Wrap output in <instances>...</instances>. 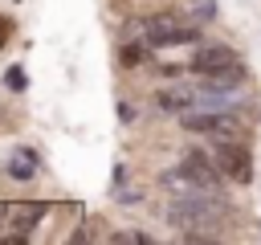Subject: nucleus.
<instances>
[{"label":"nucleus","instance_id":"nucleus-1","mask_svg":"<svg viewBox=\"0 0 261 245\" xmlns=\"http://www.w3.org/2000/svg\"><path fill=\"white\" fill-rule=\"evenodd\" d=\"M167 220L175 229H184L188 241H204V229L224 220V204L212 200V192H188V196H175L167 204Z\"/></svg>","mask_w":261,"mask_h":245},{"label":"nucleus","instance_id":"nucleus-2","mask_svg":"<svg viewBox=\"0 0 261 245\" xmlns=\"http://www.w3.org/2000/svg\"><path fill=\"white\" fill-rule=\"evenodd\" d=\"M192 74L212 78V82H224V86H241L245 82V65H241V57L228 45H204L192 57Z\"/></svg>","mask_w":261,"mask_h":245},{"label":"nucleus","instance_id":"nucleus-3","mask_svg":"<svg viewBox=\"0 0 261 245\" xmlns=\"http://www.w3.org/2000/svg\"><path fill=\"white\" fill-rule=\"evenodd\" d=\"M179 127L192 135H208V139H245L241 114H228V110H188L179 114Z\"/></svg>","mask_w":261,"mask_h":245},{"label":"nucleus","instance_id":"nucleus-4","mask_svg":"<svg viewBox=\"0 0 261 245\" xmlns=\"http://www.w3.org/2000/svg\"><path fill=\"white\" fill-rule=\"evenodd\" d=\"M143 33H147V41L159 45V49L200 41V24H184V20H175V16H147V20H143Z\"/></svg>","mask_w":261,"mask_h":245},{"label":"nucleus","instance_id":"nucleus-5","mask_svg":"<svg viewBox=\"0 0 261 245\" xmlns=\"http://www.w3.org/2000/svg\"><path fill=\"white\" fill-rule=\"evenodd\" d=\"M216 163L232 184H249L253 180V151L245 147V139H216Z\"/></svg>","mask_w":261,"mask_h":245},{"label":"nucleus","instance_id":"nucleus-6","mask_svg":"<svg viewBox=\"0 0 261 245\" xmlns=\"http://www.w3.org/2000/svg\"><path fill=\"white\" fill-rule=\"evenodd\" d=\"M179 172L188 176V184L196 188V192H220V184H224V172H220V163H216V155H204V151H188L184 159H179Z\"/></svg>","mask_w":261,"mask_h":245},{"label":"nucleus","instance_id":"nucleus-7","mask_svg":"<svg viewBox=\"0 0 261 245\" xmlns=\"http://www.w3.org/2000/svg\"><path fill=\"white\" fill-rule=\"evenodd\" d=\"M196 94H200V90H179V86H167V90H159V94H155V102H159V110L188 114V110L196 106Z\"/></svg>","mask_w":261,"mask_h":245},{"label":"nucleus","instance_id":"nucleus-8","mask_svg":"<svg viewBox=\"0 0 261 245\" xmlns=\"http://www.w3.org/2000/svg\"><path fill=\"white\" fill-rule=\"evenodd\" d=\"M8 216H12L8 225H12L16 233H29V229L45 216V204H16V208H8Z\"/></svg>","mask_w":261,"mask_h":245},{"label":"nucleus","instance_id":"nucleus-9","mask_svg":"<svg viewBox=\"0 0 261 245\" xmlns=\"http://www.w3.org/2000/svg\"><path fill=\"white\" fill-rule=\"evenodd\" d=\"M118 61H122L126 69H135V65H143V61H147V49H143L139 41H130V45H122V49H118Z\"/></svg>","mask_w":261,"mask_h":245},{"label":"nucleus","instance_id":"nucleus-10","mask_svg":"<svg viewBox=\"0 0 261 245\" xmlns=\"http://www.w3.org/2000/svg\"><path fill=\"white\" fill-rule=\"evenodd\" d=\"M8 33H12V20H8V16H0V45L8 41Z\"/></svg>","mask_w":261,"mask_h":245},{"label":"nucleus","instance_id":"nucleus-11","mask_svg":"<svg viewBox=\"0 0 261 245\" xmlns=\"http://www.w3.org/2000/svg\"><path fill=\"white\" fill-rule=\"evenodd\" d=\"M4 216H8V208H0V220H4Z\"/></svg>","mask_w":261,"mask_h":245}]
</instances>
